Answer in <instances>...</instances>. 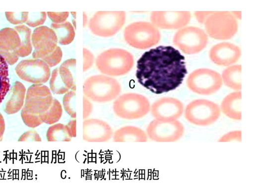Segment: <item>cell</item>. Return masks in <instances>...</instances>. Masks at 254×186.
<instances>
[{"mask_svg":"<svg viewBox=\"0 0 254 186\" xmlns=\"http://www.w3.org/2000/svg\"><path fill=\"white\" fill-rule=\"evenodd\" d=\"M13 28L18 33L20 38V46L18 51V56L24 57L29 55L32 50L31 30L25 25H19Z\"/></svg>","mask_w":254,"mask_h":186,"instance_id":"obj_26","label":"cell"},{"mask_svg":"<svg viewBox=\"0 0 254 186\" xmlns=\"http://www.w3.org/2000/svg\"><path fill=\"white\" fill-rule=\"evenodd\" d=\"M147 134L150 139L157 142H174L183 135L184 127L178 121L154 120L147 126Z\"/></svg>","mask_w":254,"mask_h":186,"instance_id":"obj_14","label":"cell"},{"mask_svg":"<svg viewBox=\"0 0 254 186\" xmlns=\"http://www.w3.org/2000/svg\"><path fill=\"white\" fill-rule=\"evenodd\" d=\"M15 70L21 79L35 84L46 83L51 76L49 66L39 59L22 60L17 64Z\"/></svg>","mask_w":254,"mask_h":186,"instance_id":"obj_15","label":"cell"},{"mask_svg":"<svg viewBox=\"0 0 254 186\" xmlns=\"http://www.w3.org/2000/svg\"><path fill=\"white\" fill-rule=\"evenodd\" d=\"M8 64L4 58L0 56V104L10 88L8 78Z\"/></svg>","mask_w":254,"mask_h":186,"instance_id":"obj_28","label":"cell"},{"mask_svg":"<svg viewBox=\"0 0 254 186\" xmlns=\"http://www.w3.org/2000/svg\"><path fill=\"white\" fill-rule=\"evenodd\" d=\"M95 62L98 70L110 76L125 75L131 70L134 64L131 54L119 48L104 51L98 56Z\"/></svg>","mask_w":254,"mask_h":186,"instance_id":"obj_4","label":"cell"},{"mask_svg":"<svg viewBox=\"0 0 254 186\" xmlns=\"http://www.w3.org/2000/svg\"></svg>","mask_w":254,"mask_h":186,"instance_id":"obj_40","label":"cell"},{"mask_svg":"<svg viewBox=\"0 0 254 186\" xmlns=\"http://www.w3.org/2000/svg\"><path fill=\"white\" fill-rule=\"evenodd\" d=\"M209 58L215 64L229 66L236 62L241 56L240 48L229 42H221L213 46L209 51Z\"/></svg>","mask_w":254,"mask_h":186,"instance_id":"obj_20","label":"cell"},{"mask_svg":"<svg viewBox=\"0 0 254 186\" xmlns=\"http://www.w3.org/2000/svg\"><path fill=\"white\" fill-rule=\"evenodd\" d=\"M184 111L183 104L172 97H163L155 101L151 105V113L157 120L174 121L179 118Z\"/></svg>","mask_w":254,"mask_h":186,"instance_id":"obj_17","label":"cell"},{"mask_svg":"<svg viewBox=\"0 0 254 186\" xmlns=\"http://www.w3.org/2000/svg\"><path fill=\"white\" fill-rule=\"evenodd\" d=\"M47 14L45 12H29L25 23L30 27H37L44 23Z\"/></svg>","mask_w":254,"mask_h":186,"instance_id":"obj_31","label":"cell"},{"mask_svg":"<svg viewBox=\"0 0 254 186\" xmlns=\"http://www.w3.org/2000/svg\"><path fill=\"white\" fill-rule=\"evenodd\" d=\"M31 40L34 59L42 60L49 67L55 66L60 62L63 52L57 45V37L51 28L46 26L37 27L32 34Z\"/></svg>","mask_w":254,"mask_h":186,"instance_id":"obj_3","label":"cell"},{"mask_svg":"<svg viewBox=\"0 0 254 186\" xmlns=\"http://www.w3.org/2000/svg\"><path fill=\"white\" fill-rule=\"evenodd\" d=\"M185 58L170 46H159L145 52L137 62L136 77L155 94L174 90L187 73Z\"/></svg>","mask_w":254,"mask_h":186,"instance_id":"obj_1","label":"cell"},{"mask_svg":"<svg viewBox=\"0 0 254 186\" xmlns=\"http://www.w3.org/2000/svg\"><path fill=\"white\" fill-rule=\"evenodd\" d=\"M113 140L115 142H146L147 136L142 129L138 127L126 125L115 132Z\"/></svg>","mask_w":254,"mask_h":186,"instance_id":"obj_23","label":"cell"},{"mask_svg":"<svg viewBox=\"0 0 254 186\" xmlns=\"http://www.w3.org/2000/svg\"><path fill=\"white\" fill-rule=\"evenodd\" d=\"M25 91L22 83L16 81L14 83L4 106L5 113L12 114L19 111L23 105Z\"/></svg>","mask_w":254,"mask_h":186,"instance_id":"obj_22","label":"cell"},{"mask_svg":"<svg viewBox=\"0 0 254 186\" xmlns=\"http://www.w3.org/2000/svg\"><path fill=\"white\" fill-rule=\"evenodd\" d=\"M124 11H99L90 19L89 28L95 35L107 37L115 35L126 21Z\"/></svg>","mask_w":254,"mask_h":186,"instance_id":"obj_9","label":"cell"},{"mask_svg":"<svg viewBox=\"0 0 254 186\" xmlns=\"http://www.w3.org/2000/svg\"><path fill=\"white\" fill-rule=\"evenodd\" d=\"M221 75L211 69L202 68L193 70L188 77L187 84L193 92L202 95H211L222 85Z\"/></svg>","mask_w":254,"mask_h":186,"instance_id":"obj_11","label":"cell"},{"mask_svg":"<svg viewBox=\"0 0 254 186\" xmlns=\"http://www.w3.org/2000/svg\"><path fill=\"white\" fill-rule=\"evenodd\" d=\"M62 114L61 104L58 100L54 99L51 107L44 116L43 123L49 124H54L60 120Z\"/></svg>","mask_w":254,"mask_h":186,"instance_id":"obj_29","label":"cell"},{"mask_svg":"<svg viewBox=\"0 0 254 186\" xmlns=\"http://www.w3.org/2000/svg\"><path fill=\"white\" fill-rule=\"evenodd\" d=\"M113 135L111 126L97 119H88L83 122V139L87 142H106Z\"/></svg>","mask_w":254,"mask_h":186,"instance_id":"obj_19","label":"cell"},{"mask_svg":"<svg viewBox=\"0 0 254 186\" xmlns=\"http://www.w3.org/2000/svg\"><path fill=\"white\" fill-rule=\"evenodd\" d=\"M76 90H70L64 94L63 104L64 110L72 118H76L75 99Z\"/></svg>","mask_w":254,"mask_h":186,"instance_id":"obj_30","label":"cell"},{"mask_svg":"<svg viewBox=\"0 0 254 186\" xmlns=\"http://www.w3.org/2000/svg\"><path fill=\"white\" fill-rule=\"evenodd\" d=\"M46 137L49 141H70L72 139L66 124L61 123L50 126L47 130Z\"/></svg>","mask_w":254,"mask_h":186,"instance_id":"obj_27","label":"cell"},{"mask_svg":"<svg viewBox=\"0 0 254 186\" xmlns=\"http://www.w3.org/2000/svg\"><path fill=\"white\" fill-rule=\"evenodd\" d=\"M94 57L87 49L83 48V71L89 68L92 65Z\"/></svg>","mask_w":254,"mask_h":186,"instance_id":"obj_35","label":"cell"},{"mask_svg":"<svg viewBox=\"0 0 254 186\" xmlns=\"http://www.w3.org/2000/svg\"><path fill=\"white\" fill-rule=\"evenodd\" d=\"M124 37L130 46L146 49L157 44L161 35L158 28L150 22L138 21L128 25L125 29Z\"/></svg>","mask_w":254,"mask_h":186,"instance_id":"obj_6","label":"cell"},{"mask_svg":"<svg viewBox=\"0 0 254 186\" xmlns=\"http://www.w3.org/2000/svg\"><path fill=\"white\" fill-rule=\"evenodd\" d=\"M121 91L120 83L116 79L104 75H95L84 82L83 92L90 100L99 103L110 102Z\"/></svg>","mask_w":254,"mask_h":186,"instance_id":"obj_5","label":"cell"},{"mask_svg":"<svg viewBox=\"0 0 254 186\" xmlns=\"http://www.w3.org/2000/svg\"><path fill=\"white\" fill-rule=\"evenodd\" d=\"M20 38L17 32L9 27L0 30V55L7 64H14L18 60Z\"/></svg>","mask_w":254,"mask_h":186,"instance_id":"obj_18","label":"cell"},{"mask_svg":"<svg viewBox=\"0 0 254 186\" xmlns=\"http://www.w3.org/2000/svg\"><path fill=\"white\" fill-rule=\"evenodd\" d=\"M173 42L185 54L192 55L200 52L206 47L208 38L202 29L188 26L179 30L174 35Z\"/></svg>","mask_w":254,"mask_h":186,"instance_id":"obj_12","label":"cell"},{"mask_svg":"<svg viewBox=\"0 0 254 186\" xmlns=\"http://www.w3.org/2000/svg\"><path fill=\"white\" fill-rule=\"evenodd\" d=\"M3 120L2 115L0 114V122ZM0 128H4V122L0 123ZM4 129H0V138H2Z\"/></svg>","mask_w":254,"mask_h":186,"instance_id":"obj_39","label":"cell"},{"mask_svg":"<svg viewBox=\"0 0 254 186\" xmlns=\"http://www.w3.org/2000/svg\"><path fill=\"white\" fill-rule=\"evenodd\" d=\"M241 141V131L237 130L230 132L222 136L219 141Z\"/></svg>","mask_w":254,"mask_h":186,"instance_id":"obj_34","label":"cell"},{"mask_svg":"<svg viewBox=\"0 0 254 186\" xmlns=\"http://www.w3.org/2000/svg\"><path fill=\"white\" fill-rule=\"evenodd\" d=\"M28 12H5L7 20L13 24H21L26 22L28 16Z\"/></svg>","mask_w":254,"mask_h":186,"instance_id":"obj_32","label":"cell"},{"mask_svg":"<svg viewBox=\"0 0 254 186\" xmlns=\"http://www.w3.org/2000/svg\"><path fill=\"white\" fill-rule=\"evenodd\" d=\"M222 82L235 90L241 89V65H233L225 69L222 73Z\"/></svg>","mask_w":254,"mask_h":186,"instance_id":"obj_25","label":"cell"},{"mask_svg":"<svg viewBox=\"0 0 254 186\" xmlns=\"http://www.w3.org/2000/svg\"><path fill=\"white\" fill-rule=\"evenodd\" d=\"M68 131L72 137L76 136V122L75 119L70 120L66 124Z\"/></svg>","mask_w":254,"mask_h":186,"instance_id":"obj_37","label":"cell"},{"mask_svg":"<svg viewBox=\"0 0 254 186\" xmlns=\"http://www.w3.org/2000/svg\"><path fill=\"white\" fill-rule=\"evenodd\" d=\"M92 110V106L89 100L83 97V119L87 118L90 114Z\"/></svg>","mask_w":254,"mask_h":186,"instance_id":"obj_36","label":"cell"},{"mask_svg":"<svg viewBox=\"0 0 254 186\" xmlns=\"http://www.w3.org/2000/svg\"><path fill=\"white\" fill-rule=\"evenodd\" d=\"M220 110L215 103L206 99H196L186 107L185 117L192 124L207 126L215 123L219 118Z\"/></svg>","mask_w":254,"mask_h":186,"instance_id":"obj_10","label":"cell"},{"mask_svg":"<svg viewBox=\"0 0 254 186\" xmlns=\"http://www.w3.org/2000/svg\"><path fill=\"white\" fill-rule=\"evenodd\" d=\"M49 18L53 23L59 24L66 21L69 15L68 12H47Z\"/></svg>","mask_w":254,"mask_h":186,"instance_id":"obj_33","label":"cell"},{"mask_svg":"<svg viewBox=\"0 0 254 186\" xmlns=\"http://www.w3.org/2000/svg\"><path fill=\"white\" fill-rule=\"evenodd\" d=\"M51 28L54 31L58 38V42L61 45H66L70 44L75 37V30L72 25L69 21L51 24Z\"/></svg>","mask_w":254,"mask_h":186,"instance_id":"obj_24","label":"cell"},{"mask_svg":"<svg viewBox=\"0 0 254 186\" xmlns=\"http://www.w3.org/2000/svg\"><path fill=\"white\" fill-rule=\"evenodd\" d=\"M113 111L119 117L127 120L141 118L149 112L150 103L144 96L127 93L120 96L114 102Z\"/></svg>","mask_w":254,"mask_h":186,"instance_id":"obj_7","label":"cell"},{"mask_svg":"<svg viewBox=\"0 0 254 186\" xmlns=\"http://www.w3.org/2000/svg\"><path fill=\"white\" fill-rule=\"evenodd\" d=\"M53 100L51 91L47 86L42 84L31 86L27 90L21 112L25 124L34 127L43 123L44 116L51 107Z\"/></svg>","mask_w":254,"mask_h":186,"instance_id":"obj_2","label":"cell"},{"mask_svg":"<svg viewBox=\"0 0 254 186\" xmlns=\"http://www.w3.org/2000/svg\"><path fill=\"white\" fill-rule=\"evenodd\" d=\"M212 11H197L195 15L197 20L200 23H204Z\"/></svg>","mask_w":254,"mask_h":186,"instance_id":"obj_38","label":"cell"},{"mask_svg":"<svg viewBox=\"0 0 254 186\" xmlns=\"http://www.w3.org/2000/svg\"><path fill=\"white\" fill-rule=\"evenodd\" d=\"M204 24L207 34L217 40L230 39L238 31L237 21L229 11L212 12Z\"/></svg>","mask_w":254,"mask_h":186,"instance_id":"obj_8","label":"cell"},{"mask_svg":"<svg viewBox=\"0 0 254 186\" xmlns=\"http://www.w3.org/2000/svg\"><path fill=\"white\" fill-rule=\"evenodd\" d=\"M75 59L64 61L53 71L50 79V87L55 94H64L70 90H76Z\"/></svg>","mask_w":254,"mask_h":186,"instance_id":"obj_13","label":"cell"},{"mask_svg":"<svg viewBox=\"0 0 254 186\" xmlns=\"http://www.w3.org/2000/svg\"><path fill=\"white\" fill-rule=\"evenodd\" d=\"M190 18L188 11H154L150 15L152 24L166 29H181L189 23Z\"/></svg>","mask_w":254,"mask_h":186,"instance_id":"obj_16","label":"cell"},{"mask_svg":"<svg viewBox=\"0 0 254 186\" xmlns=\"http://www.w3.org/2000/svg\"><path fill=\"white\" fill-rule=\"evenodd\" d=\"M221 109L224 115L235 120H241V91H236L227 95L223 99Z\"/></svg>","mask_w":254,"mask_h":186,"instance_id":"obj_21","label":"cell"}]
</instances>
